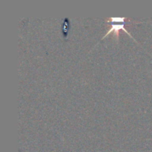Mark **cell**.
I'll return each instance as SVG.
<instances>
[{
  "label": "cell",
  "mask_w": 152,
  "mask_h": 152,
  "mask_svg": "<svg viewBox=\"0 0 152 152\" xmlns=\"http://www.w3.org/2000/svg\"><path fill=\"white\" fill-rule=\"evenodd\" d=\"M126 20H130L126 17H110L108 19H106L107 22H120V23H125Z\"/></svg>",
  "instance_id": "7a4b0ae2"
},
{
  "label": "cell",
  "mask_w": 152,
  "mask_h": 152,
  "mask_svg": "<svg viewBox=\"0 0 152 152\" xmlns=\"http://www.w3.org/2000/svg\"><path fill=\"white\" fill-rule=\"evenodd\" d=\"M120 30H123V31H125L126 34H128V35H129V37H132V39H134V37H132V36L130 34H129V31H128L126 29V28H125V23L112 24V25H111V28H110L109 31H108V32L105 34V35L104 36V37H102V39H104L105 37H106L107 36H108L109 34H111V32H114V34H115L116 37H117V41H119V31H120Z\"/></svg>",
  "instance_id": "6da1fadb"
}]
</instances>
